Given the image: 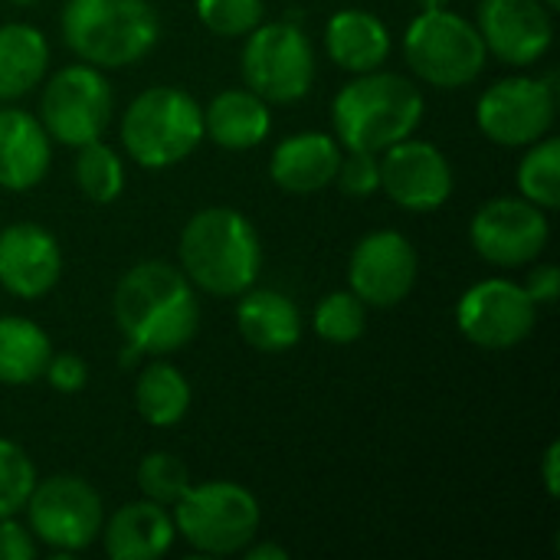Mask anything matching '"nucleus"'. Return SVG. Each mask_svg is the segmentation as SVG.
<instances>
[{
	"instance_id": "obj_38",
	"label": "nucleus",
	"mask_w": 560,
	"mask_h": 560,
	"mask_svg": "<svg viewBox=\"0 0 560 560\" xmlns=\"http://www.w3.org/2000/svg\"><path fill=\"white\" fill-rule=\"evenodd\" d=\"M243 555L249 560H289V551L282 548V545H276V541H249L246 548H243Z\"/></svg>"
},
{
	"instance_id": "obj_11",
	"label": "nucleus",
	"mask_w": 560,
	"mask_h": 560,
	"mask_svg": "<svg viewBox=\"0 0 560 560\" xmlns=\"http://www.w3.org/2000/svg\"><path fill=\"white\" fill-rule=\"evenodd\" d=\"M558 115V92L551 79L509 75L492 82L476 102L479 131L499 148H528L541 141Z\"/></svg>"
},
{
	"instance_id": "obj_3",
	"label": "nucleus",
	"mask_w": 560,
	"mask_h": 560,
	"mask_svg": "<svg viewBox=\"0 0 560 560\" xmlns=\"http://www.w3.org/2000/svg\"><path fill=\"white\" fill-rule=\"evenodd\" d=\"M423 92L400 72L374 69L354 75L331 102V125L345 151H387L423 121Z\"/></svg>"
},
{
	"instance_id": "obj_19",
	"label": "nucleus",
	"mask_w": 560,
	"mask_h": 560,
	"mask_svg": "<svg viewBox=\"0 0 560 560\" xmlns=\"http://www.w3.org/2000/svg\"><path fill=\"white\" fill-rule=\"evenodd\" d=\"M52 164V138L43 121L23 108H0V187L33 190Z\"/></svg>"
},
{
	"instance_id": "obj_29",
	"label": "nucleus",
	"mask_w": 560,
	"mask_h": 560,
	"mask_svg": "<svg viewBox=\"0 0 560 560\" xmlns=\"http://www.w3.org/2000/svg\"><path fill=\"white\" fill-rule=\"evenodd\" d=\"M312 328L322 341H331V345H351L364 335L368 328V305L351 292H331L325 295L318 305H315V315H312Z\"/></svg>"
},
{
	"instance_id": "obj_10",
	"label": "nucleus",
	"mask_w": 560,
	"mask_h": 560,
	"mask_svg": "<svg viewBox=\"0 0 560 560\" xmlns=\"http://www.w3.org/2000/svg\"><path fill=\"white\" fill-rule=\"evenodd\" d=\"M115 112V95L102 69L89 62L62 66L43 89L39 121L46 135L66 148H82L98 141Z\"/></svg>"
},
{
	"instance_id": "obj_39",
	"label": "nucleus",
	"mask_w": 560,
	"mask_h": 560,
	"mask_svg": "<svg viewBox=\"0 0 560 560\" xmlns=\"http://www.w3.org/2000/svg\"><path fill=\"white\" fill-rule=\"evenodd\" d=\"M420 3V10H443V7H450V0H417Z\"/></svg>"
},
{
	"instance_id": "obj_18",
	"label": "nucleus",
	"mask_w": 560,
	"mask_h": 560,
	"mask_svg": "<svg viewBox=\"0 0 560 560\" xmlns=\"http://www.w3.org/2000/svg\"><path fill=\"white\" fill-rule=\"evenodd\" d=\"M341 144L325 131H299L276 144L269 158V177L285 194H318L335 180L341 164Z\"/></svg>"
},
{
	"instance_id": "obj_5",
	"label": "nucleus",
	"mask_w": 560,
	"mask_h": 560,
	"mask_svg": "<svg viewBox=\"0 0 560 560\" xmlns=\"http://www.w3.org/2000/svg\"><path fill=\"white\" fill-rule=\"evenodd\" d=\"M135 164L164 171L187 161L203 141V108L180 85H151L131 98L118 125Z\"/></svg>"
},
{
	"instance_id": "obj_27",
	"label": "nucleus",
	"mask_w": 560,
	"mask_h": 560,
	"mask_svg": "<svg viewBox=\"0 0 560 560\" xmlns=\"http://www.w3.org/2000/svg\"><path fill=\"white\" fill-rule=\"evenodd\" d=\"M75 184L85 200L92 203H115L125 190V164L112 144L89 141L75 148Z\"/></svg>"
},
{
	"instance_id": "obj_7",
	"label": "nucleus",
	"mask_w": 560,
	"mask_h": 560,
	"mask_svg": "<svg viewBox=\"0 0 560 560\" xmlns=\"http://www.w3.org/2000/svg\"><path fill=\"white\" fill-rule=\"evenodd\" d=\"M404 59L417 79L433 89H463L472 85L486 62L489 49L472 20L443 10H420L404 33Z\"/></svg>"
},
{
	"instance_id": "obj_24",
	"label": "nucleus",
	"mask_w": 560,
	"mask_h": 560,
	"mask_svg": "<svg viewBox=\"0 0 560 560\" xmlns=\"http://www.w3.org/2000/svg\"><path fill=\"white\" fill-rule=\"evenodd\" d=\"M49 69V43L33 23H0V102L23 98Z\"/></svg>"
},
{
	"instance_id": "obj_26",
	"label": "nucleus",
	"mask_w": 560,
	"mask_h": 560,
	"mask_svg": "<svg viewBox=\"0 0 560 560\" xmlns=\"http://www.w3.org/2000/svg\"><path fill=\"white\" fill-rule=\"evenodd\" d=\"M190 400V381L171 361H151L135 381V410L151 427H177L187 417Z\"/></svg>"
},
{
	"instance_id": "obj_15",
	"label": "nucleus",
	"mask_w": 560,
	"mask_h": 560,
	"mask_svg": "<svg viewBox=\"0 0 560 560\" xmlns=\"http://www.w3.org/2000/svg\"><path fill=\"white\" fill-rule=\"evenodd\" d=\"M453 164L450 158L413 135L381 151V190L410 213H433L453 197Z\"/></svg>"
},
{
	"instance_id": "obj_32",
	"label": "nucleus",
	"mask_w": 560,
	"mask_h": 560,
	"mask_svg": "<svg viewBox=\"0 0 560 560\" xmlns=\"http://www.w3.org/2000/svg\"><path fill=\"white\" fill-rule=\"evenodd\" d=\"M262 0H197V20L217 36H246L262 23Z\"/></svg>"
},
{
	"instance_id": "obj_33",
	"label": "nucleus",
	"mask_w": 560,
	"mask_h": 560,
	"mask_svg": "<svg viewBox=\"0 0 560 560\" xmlns=\"http://www.w3.org/2000/svg\"><path fill=\"white\" fill-rule=\"evenodd\" d=\"M331 184H338L341 194L358 197V200L377 194L381 190V154H374V151H345Z\"/></svg>"
},
{
	"instance_id": "obj_21",
	"label": "nucleus",
	"mask_w": 560,
	"mask_h": 560,
	"mask_svg": "<svg viewBox=\"0 0 560 560\" xmlns=\"http://www.w3.org/2000/svg\"><path fill=\"white\" fill-rule=\"evenodd\" d=\"M390 46L394 43H390L387 23L377 13L361 10V7L338 10L325 26V52H328V59L338 69L351 72V75L384 69V62L390 56Z\"/></svg>"
},
{
	"instance_id": "obj_14",
	"label": "nucleus",
	"mask_w": 560,
	"mask_h": 560,
	"mask_svg": "<svg viewBox=\"0 0 560 560\" xmlns=\"http://www.w3.org/2000/svg\"><path fill=\"white\" fill-rule=\"evenodd\" d=\"M420 259L413 243L397 230L368 233L348 259V285L371 308L400 305L417 285Z\"/></svg>"
},
{
	"instance_id": "obj_37",
	"label": "nucleus",
	"mask_w": 560,
	"mask_h": 560,
	"mask_svg": "<svg viewBox=\"0 0 560 560\" xmlns=\"http://www.w3.org/2000/svg\"><path fill=\"white\" fill-rule=\"evenodd\" d=\"M541 479H545L548 495H551V499H558L560 495V443L558 440H555V443L545 450V456H541Z\"/></svg>"
},
{
	"instance_id": "obj_20",
	"label": "nucleus",
	"mask_w": 560,
	"mask_h": 560,
	"mask_svg": "<svg viewBox=\"0 0 560 560\" xmlns=\"http://www.w3.org/2000/svg\"><path fill=\"white\" fill-rule=\"evenodd\" d=\"M102 548L112 560H158L174 548L177 528L164 505L141 499L121 505L102 525Z\"/></svg>"
},
{
	"instance_id": "obj_25",
	"label": "nucleus",
	"mask_w": 560,
	"mask_h": 560,
	"mask_svg": "<svg viewBox=\"0 0 560 560\" xmlns=\"http://www.w3.org/2000/svg\"><path fill=\"white\" fill-rule=\"evenodd\" d=\"M49 354L52 341L36 322L23 315H0V384L26 387L39 381Z\"/></svg>"
},
{
	"instance_id": "obj_31",
	"label": "nucleus",
	"mask_w": 560,
	"mask_h": 560,
	"mask_svg": "<svg viewBox=\"0 0 560 560\" xmlns=\"http://www.w3.org/2000/svg\"><path fill=\"white\" fill-rule=\"evenodd\" d=\"M36 486V466L23 446L0 436V518L23 512L30 492Z\"/></svg>"
},
{
	"instance_id": "obj_22",
	"label": "nucleus",
	"mask_w": 560,
	"mask_h": 560,
	"mask_svg": "<svg viewBox=\"0 0 560 560\" xmlns=\"http://www.w3.org/2000/svg\"><path fill=\"white\" fill-rule=\"evenodd\" d=\"M236 299V328L249 348L285 354L302 341V312L289 295L276 289H246Z\"/></svg>"
},
{
	"instance_id": "obj_16",
	"label": "nucleus",
	"mask_w": 560,
	"mask_h": 560,
	"mask_svg": "<svg viewBox=\"0 0 560 560\" xmlns=\"http://www.w3.org/2000/svg\"><path fill=\"white\" fill-rule=\"evenodd\" d=\"M476 26L486 49L509 66H535L555 43V10L545 0H479Z\"/></svg>"
},
{
	"instance_id": "obj_41",
	"label": "nucleus",
	"mask_w": 560,
	"mask_h": 560,
	"mask_svg": "<svg viewBox=\"0 0 560 560\" xmlns=\"http://www.w3.org/2000/svg\"><path fill=\"white\" fill-rule=\"evenodd\" d=\"M545 3H548V7H551V10H555V13H558V7H560V0H545Z\"/></svg>"
},
{
	"instance_id": "obj_17",
	"label": "nucleus",
	"mask_w": 560,
	"mask_h": 560,
	"mask_svg": "<svg viewBox=\"0 0 560 560\" xmlns=\"http://www.w3.org/2000/svg\"><path fill=\"white\" fill-rule=\"evenodd\" d=\"M62 279V249L56 236L36 223L0 230V285L16 299H43Z\"/></svg>"
},
{
	"instance_id": "obj_40",
	"label": "nucleus",
	"mask_w": 560,
	"mask_h": 560,
	"mask_svg": "<svg viewBox=\"0 0 560 560\" xmlns=\"http://www.w3.org/2000/svg\"><path fill=\"white\" fill-rule=\"evenodd\" d=\"M10 3H20V7H30V3H39V0H10Z\"/></svg>"
},
{
	"instance_id": "obj_35",
	"label": "nucleus",
	"mask_w": 560,
	"mask_h": 560,
	"mask_svg": "<svg viewBox=\"0 0 560 560\" xmlns=\"http://www.w3.org/2000/svg\"><path fill=\"white\" fill-rule=\"evenodd\" d=\"M522 289L528 292V299L541 308V305H555L560 299V269L555 262H532Z\"/></svg>"
},
{
	"instance_id": "obj_34",
	"label": "nucleus",
	"mask_w": 560,
	"mask_h": 560,
	"mask_svg": "<svg viewBox=\"0 0 560 560\" xmlns=\"http://www.w3.org/2000/svg\"><path fill=\"white\" fill-rule=\"evenodd\" d=\"M43 377L59 394H79L89 384V364L79 354H49Z\"/></svg>"
},
{
	"instance_id": "obj_13",
	"label": "nucleus",
	"mask_w": 560,
	"mask_h": 560,
	"mask_svg": "<svg viewBox=\"0 0 560 560\" xmlns=\"http://www.w3.org/2000/svg\"><path fill=\"white\" fill-rule=\"evenodd\" d=\"M551 240L548 210L525 197H495L482 203L469 223L472 249L499 266V269H522L532 266Z\"/></svg>"
},
{
	"instance_id": "obj_30",
	"label": "nucleus",
	"mask_w": 560,
	"mask_h": 560,
	"mask_svg": "<svg viewBox=\"0 0 560 560\" xmlns=\"http://www.w3.org/2000/svg\"><path fill=\"white\" fill-rule=\"evenodd\" d=\"M190 472L187 466L171 456V453H148L138 466V489L141 499H151L164 509H171L187 489H190Z\"/></svg>"
},
{
	"instance_id": "obj_1",
	"label": "nucleus",
	"mask_w": 560,
	"mask_h": 560,
	"mask_svg": "<svg viewBox=\"0 0 560 560\" xmlns=\"http://www.w3.org/2000/svg\"><path fill=\"white\" fill-rule=\"evenodd\" d=\"M112 312L125 338V361L180 351L200 328V302L190 279L161 259L138 262L118 279Z\"/></svg>"
},
{
	"instance_id": "obj_2",
	"label": "nucleus",
	"mask_w": 560,
	"mask_h": 560,
	"mask_svg": "<svg viewBox=\"0 0 560 560\" xmlns=\"http://www.w3.org/2000/svg\"><path fill=\"white\" fill-rule=\"evenodd\" d=\"M180 272L194 289L236 299L256 285L262 272V243L246 213L233 207L197 210L177 240Z\"/></svg>"
},
{
	"instance_id": "obj_36",
	"label": "nucleus",
	"mask_w": 560,
	"mask_h": 560,
	"mask_svg": "<svg viewBox=\"0 0 560 560\" xmlns=\"http://www.w3.org/2000/svg\"><path fill=\"white\" fill-rule=\"evenodd\" d=\"M36 558V538L26 525H20L13 515L0 518V560H33Z\"/></svg>"
},
{
	"instance_id": "obj_8",
	"label": "nucleus",
	"mask_w": 560,
	"mask_h": 560,
	"mask_svg": "<svg viewBox=\"0 0 560 560\" xmlns=\"http://www.w3.org/2000/svg\"><path fill=\"white\" fill-rule=\"evenodd\" d=\"M240 62L246 89L269 105L299 102L315 85V46L292 20H272L249 30Z\"/></svg>"
},
{
	"instance_id": "obj_4",
	"label": "nucleus",
	"mask_w": 560,
	"mask_h": 560,
	"mask_svg": "<svg viewBox=\"0 0 560 560\" xmlns=\"http://www.w3.org/2000/svg\"><path fill=\"white\" fill-rule=\"evenodd\" d=\"M59 26L66 46L95 69L135 66L161 36L151 0H66Z\"/></svg>"
},
{
	"instance_id": "obj_28",
	"label": "nucleus",
	"mask_w": 560,
	"mask_h": 560,
	"mask_svg": "<svg viewBox=\"0 0 560 560\" xmlns=\"http://www.w3.org/2000/svg\"><path fill=\"white\" fill-rule=\"evenodd\" d=\"M518 190L525 200L538 203L541 210L560 207V138L545 135L541 141L525 148L518 164Z\"/></svg>"
},
{
	"instance_id": "obj_9",
	"label": "nucleus",
	"mask_w": 560,
	"mask_h": 560,
	"mask_svg": "<svg viewBox=\"0 0 560 560\" xmlns=\"http://www.w3.org/2000/svg\"><path fill=\"white\" fill-rule=\"evenodd\" d=\"M23 512L36 545H46L59 555H79L92 548L105 525L102 495L82 476L36 479Z\"/></svg>"
},
{
	"instance_id": "obj_23",
	"label": "nucleus",
	"mask_w": 560,
	"mask_h": 560,
	"mask_svg": "<svg viewBox=\"0 0 560 560\" xmlns=\"http://www.w3.org/2000/svg\"><path fill=\"white\" fill-rule=\"evenodd\" d=\"M272 131V112L253 89H226L203 108V135L226 151H253Z\"/></svg>"
},
{
	"instance_id": "obj_6",
	"label": "nucleus",
	"mask_w": 560,
	"mask_h": 560,
	"mask_svg": "<svg viewBox=\"0 0 560 560\" xmlns=\"http://www.w3.org/2000/svg\"><path fill=\"white\" fill-rule=\"evenodd\" d=\"M174 528L177 535L207 558H230L243 555L249 541L259 538L262 512L256 495L230 479L190 486L174 505Z\"/></svg>"
},
{
	"instance_id": "obj_12",
	"label": "nucleus",
	"mask_w": 560,
	"mask_h": 560,
	"mask_svg": "<svg viewBox=\"0 0 560 560\" xmlns=\"http://www.w3.org/2000/svg\"><path fill=\"white\" fill-rule=\"evenodd\" d=\"M538 325V305L528 299L522 282L482 279L456 302L459 335L482 351H509L522 345Z\"/></svg>"
}]
</instances>
